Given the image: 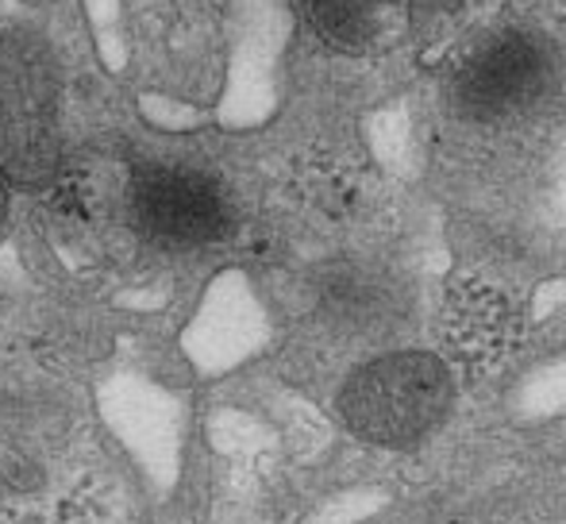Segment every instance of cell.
<instances>
[{
    "mask_svg": "<svg viewBox=\"0 0 566 524\" xmlns=\"http://www.w3.org/2000/svg\"><path fill=\"white\" fill-rule=\"evenodd\" d=\"M555 51L536 31H501L467 54L454 74V105L474 124H513L547 97Z\"/></svg>",
    "mask_w": 566,
    "mask_h": 524,
    "instance_id": "cell-3",
    "label": "cell"
},
{
    "mask_svg": "<svg viewBox=\"0 0 566 524\" xmlns=\"http://www.w3.org/2000/svg\"><path fill=\"white\" fill-rule=\"evenodd\" d=\"M132 217L166 248H209L235 228V201L212 174L193 166H143L132 181Z\"/></svg>",
    "mask_w": 566,
    "mask_h": 524,
    "instance_id": "cell-4",
    "label": "cell"
},
{
    "mask_svg": "<svg viewBox=\"0 0 566 524\" xmlns=\"http://www.w3.org/2000/svg\"><path fill=\"white\" fill-rule=\"evenodd\" d=\"M451 370L428 352H389L363 363L339 390V417L374 448H412L448 420Z\"/></svg>",
    "mask_w": 566,
    "mask_h": 524,
    "instance_id": "cell-2",
    "label": "cell"
},
{
    "mask_svg": "<svg viewBox=\"0 0 566 524\" xmlns=\"http://www.w3.org/2000/svg\"><path fill=\"white\" fill-rule=\"evenodd\" d=\"M305 23L336 51H374L409 20V0H301Z\"/></svg>",
    "mask_w": 566,
    "mask_h": 524,
    "instance_id": "cell-6",
    "label": "cell"
},
{
    "mask_svg": "<svg viewBox=\"0 0 566 524\" xmlns=\"http://www.w3.org/2000/svg\"><path fill=\"white\" fill-rule=\"evenodd\" d=\"M8 181L4 178H0V228H4V217H8Z\"/></svg>",
    "mask_w": 566,
    "mask_h": 524,
    "instance_id": "cell-7",
    "label": "cell"
},
{
    "mask_svg": "<svg viewBox=\"0 0 566 524\" xmlns=\"http://www.w3.org/2000/svg\"><path fill=\"white\" fill-rule=\"evenodd\" d=\"M62 170L59 66L43 35L0 31V178L43 189Z\"/></svg>",
    "mask_w": 566,
    "mask_h": 524,
    "instance_id": "cell-1",
    "label": "cell"
},
{
    "mask_svg": "<svg viewBox=\"0 0 566 524\" xmlns=\"http://www.w3.org/2000/svg\"><path fill=\"white\" fill-rule=\"evenodd\" d=\"M321 313L347 336H381L401 316V290L366 262H336L321 277Z\"/></svg>",
    "mask_w": 566,
    "mask_h": 524,
    "instance_id": "cell-5",
    "label": "cell"
}]
</instances>
